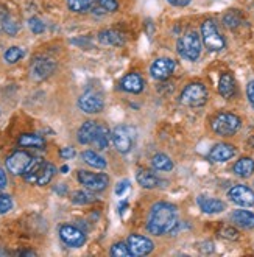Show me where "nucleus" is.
Segmentation results:
<instances>
[{
    "label": "nucleus",
    "mask_w": 254,
    "mask_h": 257,
    "mask_svg": "<svg viewBox=\"0 0 254 257\" xmlns=\"http://www.w3.org/2000/svg\"><path fill=\"white\" fill-rule=\"evenodd\" d=\"M55 170L56 169L53 164L35 159V162L32 164V167L28 169V172L24 175V178H25V181H28V183H35L38 186H46L52 181Z\"/></svg>",
    "instance_id": "2"
},
{
    "label": "nucleus",
    "mask_w": 254,
    "mask_h": 257,
    "mask_svg": "<svg viewBox=\"0 0 254 257\" xmlns=\"http://www.w3.org/2000/svg\"><path fill=\"white\" fill-rule=\"evenodd\" d=\"M136 178H138V183L145 189H155L161 183V179L150 170H139Z\"/></svg>",
    "instance_id": "23"
},
{
    "label": "nucleus",
    "mask_w": 254,
    "mask_h": 257,
    "mask_svg": "<svg viewBox=\"0 0 254 257\" xmlns=\"http://www.w3.org/2000/svg\"><path fill=\"white\" fill-rule=\"evenodd\" d=\"M221 235L234 240V238H237V231H235V229H231V228H226V229H223V231H221Z\"/></svg>",
    "instance_id": "41"
},
{
    "label": "nucleus",
    "mask_w": 254,
    "mask_h": 257,
    "mask_svg": "<svg viewBox=\"0 0 254 257\" xmlns=\"http://www.w3.org/2000/svg\"><path fill=\"white\" fill-rule=\"evenodd\" d=\"M19 255H36V252H33V251H22V252H19Z\"/></svg>",
    "instance_id": "44"
},
{
    "label": "nucleus",
    "mask_w": 254,
    "mask_h": 257,
    "mask_svg": "<svg viewBox=\"0 0 254 257\" xmlns=\"http://www.w3.org/2000/svg\"><path fill=\"white\" fill-rule=\"evenodd\" d=\"M56 64L52 61L49 58H36L35 61L30 66V75H32V78L36 80V81H41V80H46L47 77L53 73Z\"/></svg>",
    "instance_id": "12"
},
{
    "label": "nucleus",
    "mask_w": 254,
    "mask_h": 257,
    "mask_svg": "<svg viewBox=\"0 0 254 257\" xmlns=\"http://www.w3.org/2000/svg\"><path fill=\"white\" fill-rule=\"evenodd\" d=\"M178 224V210L173 204L169 203H156L152 207L150 217H148L147 229L155 235H164L172 232Z\"/></svg>",
    "instance_id": "1"
},
{
    "label": "nucleus",
    "mask_w": 254,
    "mask_h": 257,
    "mask_svg": "<svg viewBox=\"0 0 254 257\" xmlns=\"http://www.w3.org/2000/svg\"><path fill=\"white\" fill-rule=\"evenodd\" d=\"M81 158L87 165H91V167H94V169H104L106 167V161H104L98 153H95V151H91V150L83 151Z\"/></svg>",
    "instance_id": "26"
},
{
    "label": "nucleus",
    "mask_w": 254,
    "mask_h": 257,
    "mask_svg": "<svg viewBox=\"0 0 254 257\" xmlns=\"http://www.w3.org/2000/svg\"><path fill=\"white\" fill-rule=\"evenodd\" d=\"M97 128H98V123L94 122V120H87V122H84V123L80 126V130H78V136H77L78 142L83 144V145L92 144L94 139H95Z\"/></svg>",
    "instance_id": "17"
},
{
    "label": "nucleus",
    "mask_w": 254,
    "mask_h": 257,
    "mask_svg": "<svg viewBox=\"0 0 254 257\" xmlns=\"http://www.w3.org/2000/svg\"><path fill=\"white\" fill-rule=\"evenodd\" d=\"M228 196L232 203H235L238 206L249 207L254 204V192L246 186H234L228 192Z\"/></svg>",
    "instance_id": "14"
},
{
    "label": "nucleus",
    "mask_w": 254,
    "mask_h": 257,
    "mask_svg": "<svg viewBox=\"0 0 254 257\" xmlns=\"http://www.w3.org/2000/svg\"><path fill=\"white\" fill-rule=\"evenodd\" d=\"M112 142L120 153H128L133 145V136H131L130 130L123 125L115 126L112 131Z\"/></svg>",
    "instance_id": "15"
},
{
    "label": "nucleus",
    "mask_w": 254,
    "mask_h": 257,
    "mask_svg": "<svg viewBox=\"0 0 254 257\" xmlns=\"http://www.w3.org/2000/svg\"><path fill=\"white\" fill-rule=\"evenodd\" d=\"M61 172H63V173H67V172H69V167H66V165H64V167L61 169Z\"/></svg>",
    "instance_id": "45"
},
{
    "label": "nucleus",
    "mask_w": 254,
    "mask_h": 257,
    "mask_svg": "<svg viewBox=\"0 0 254 257\" xmlns=\"http://www.w3.org/2000/svg\"><path fill=\"white\" fill-rule=\"evenodd\" d=\"M167 2L173 7H187L192 0H167Z\"/></svg>",
    "instance_id": "42"
},
{
    "label": "nucleus",
    "mask_w": 254,
    "mask_h": 257,
    "mask_svg": "<svg viewBox=\"0 0 254 257\" xmlns=\"http://www.w3.org/2000/svg\"><path fill=\"white\" fill-rule=\"evenodd\" d=\"M4 58H5V61H7L8 64H14V63H18L19 59L24 58V50H22L21 47H18V45H14V47H10V49L5 52Z\"/></svg>",
    "instance_id": "31"
},
{
    "label": "nucleus",
    "mask_w": 254,
    "mask_h": 257,
    "mask_svg": "<svg viewBox=\"0 0 254 257\" xmlns=\"http://www.w3.org/2000/svg\"><path fill=\"white\" fill-rule=\"evenodd\" d=\"M218 92L221 97L225 98H231L235 92V83H234V78L231 73H223L220 77V81H218Z\"/></svg>",
    "instance_id": "21"
},
{
    "label": "nucleus",
    "mask_w": 254,
    "mask_h": 257,
    "mask_svg": "<svg viewBox=\"0 0 254 257\" xmlns=\"http://www.w3.org/2000/svg\"><path fill=\"white\" fill-rule=\"evenodd\" d=\"M11 207H13V200H11V196L7 195V193L0 195V214H7Z\"/></svg>",
    "instance_id": "35"
},
{
    "label": "nucleus",
    "mask_w": 254,
    "mask_h": 257,
    "mask_svg": "<svg viewBox=\"0 0 254 257\" xmlns=\"http://www.w3.org/2000/svg\"><path fill=\"white\" fill-rule=\"evenodd\" d=\"M78 181L80 183L92 192H101L108 187L109 184V178L104 173H91V172H78Z\"/></svg>",
    "instance_id": "8"
},
{
    "label": "nucleus",
    "mask_w": 254,
    "mask_h": 257,
    "mask_svg": "<svg viewBox=\"0 0 254 257\" xmlns=\"http://www.w3.org/2000/svg\"><path fill=\"white\" fill-rule=\"evenodd\" d=\"M198 206L206 214H218V212H223V210H225V203L217 198H207V196H200Z\"/></svg>",
    "instance_id": "20"
},
{
    "label": "nucleus",
    "mask_w": 254,
    "mask_h": 257,
    "mask_svg": "<svg viewBox=\"0 0 254 257\" xmlns=\"http://www.w3.org/2000/svg\"><path fill=\"white\" fill-rule=\"evenodd\" d=\"M223 22H225V25L228 28H235L240 25V16L235 13V11H229L225 18H223Z\"/></svg>",
    "instance_id": "33"
},
{
    "label": "nucleus",
    "mask_w": 254,
    "mask_h": 257,
    "mask_svg": "<svg viewBox=\"0 0 254 257\" xmlns=\"http://www.w3.org/2000/svg\"><path fill=\"white\" fill-rule=\"evenodd\" d=\"M109 130L106 126H103V125H98L97 128V133H95V139L92 144H95V147L98 150H104V148H108L109 145Z\"/></svg>",
    "instance_id": "28"
},
{
    "label": "nucleus",
    "mask_w": 254,
    "mask_h": 257,
    "mask_svg": "<svg viewBox=\"0 0 254 257\" xmlns=\"http://www.w3.org/2000/svg\"><path fill=\"white\" fill-rule=\"evenodd\" d=\"M18 144L24 148H42L46 145V141L38 134H22L18 139Z\"/></svg>",
    "instance_id": "25"
},
{
    "label": "nucleus",
    "mask_w": 254,
    "mask_h": 257,
    "mask_svg": "<svg viewBox=\"0 0 254 257\" xmlns=\"http://www.w3.org/2000/svg\"><path fill=\"white\" fill-rule=\"evenodd\" d=\"M246 94H248V100L254 104V81H249L246 86Z\"/></svg>",
    "instance_id": "40"
},
{
    "label": "nucleus",
    "mask_w": 254,
    "mask_h": 257,
    "mask_svg": "<svg viewBox=\"0 0 254 257\" xmlns=\"http://www.w3.org/2000/svg\"><path fill=\"white\" fill-rule=\"evenodd\" d=\"M152 165H153L155 170H159V172H170L173 169L172 159L167 155H164V153L155 155L153 159H152Z\"/></svg>",
    "instance_id": "27"
},
{
    "label": "nucleus",
    "mask_w": 254,
    "mask_h": 257,
    "mask_svg": "<svg viewBox=\"0 0 254 257\" xmlns=\"http://www.w3.org/2000/svg\"><path fill=\"white\" fill-rule=\"evenodd\" d=\"M33 162L35 158L32 155H28L27 151H14L11 156H8L5 164L8 172H11L13 175H25Z\"/></svg>",
    "instance_id": "7"
},
{
    "label": "nucleus",
    "mask_w": 254,
    "mask_h": 257,
    "mask_svg": "<svg viewBox=\"0 0 254 257\" xmlns=\"http://www.w3.org/2000/svg\"><path fill=\"white\" fill-rule=\"evenodd\" d=\"M28 27H30V30H32L35 35H41L44 30H46V25H44V22L41 19H38V18L30 19L28 21Z\"/></svg>",
    "instance_id": "34"
},
{
    "label": "nucleus",
    "mask_w": 254,
    "mask_h": 257,
    "mask_svg": "<svg viewBox=\"0 0 254 257\" xmlns=\"http://www.w3.org/2000/svg\"><path fill=\"white\" fill-rule=\"evenodd\" d=\"M72 201L75 204H89V203H94L95 201V196L91 192H86V190H78L72 195Z\"/></svg>",
    "instance_id": "30"
},
{
    "label": "nucleus",
    "mask_w": 254,
    "mask_h": 257,
    "mask_svg": "<svg viewBox=\"0 0 254 257\" xmlns=\"http://www.w3.org/2000/svg\"><path fill=\"white\" fill-rule=\"evenodd\" d=\"M120 87L126 92L131 94H139L144 89V80L139 73H128L126 77L120 81Z\"/></svg>",
    "instance_id": "18"
},
{
    "label": "nucleus",
    "mask_w": 254,
    "mask_h": 257,
    "mask_svg": "<svg viewBox=\"0 0 254 257\" xmlns=\"http://www.w3.org/2000/svg\"><path fill=\"white\" fill-rule=\"evenodd\" d=\"M59 156H61L63 159H72L73 156H75V150H73L72 147H64L61 151H59Z\"/></svg>",
    "instance_id": "38"
},
{
    "label": "nucleus",
    "mask_w": 254,
    "mask_h": 257,
    "mask_svg": "<svg viewBox=\"0 0 254 257\" xmlns=\"http://www.w3.org/2000/svg\"><path fill=\"white\" fill-rule=\"evenodd\" d=\"M97 0H67V7L73 13H84L91 8Z\"/></svg>",
    "instance_id": "29"
},
{
    "label": "nucleus",
    "mask_w": 254,
    "mask_h": 257,
    "mask_svg": "<svg viewBox=\"0 0 254 257\" xmlns=\"http://www.w3.org/2000/svg\"><path fill=\"white\" fill-rule=\"evenodd\" d=\"M201 36L204 45L212 52H218L225 47V39H223L217 30V25L212 21H204L201 25Z\"/></svg>",
    "instance_id": "6"
},
{
    "label": "nucleus",
    "mask_w": 254,
    "mask_h": 257,
    "mask_svg": "<svg viewBox=\"0 0 254 257\" xmlns=\"http://www.w3.org/2000/svg\"><path fill=\"white\" fill-rule=\"evenodd\" d=\"M128 187H130V181H128V179H125V181H122V183H118V184H117V187H115V193H117V195H123V192H125Z\"/></svg>",
    "instance_id": "39"
},
{
    "label": "nucleus",
    "mask_w": 254,
    "mask_h": 257,
    "mask_svg": "<svg viewBox=\"0 0 254 257\" xmlns=\"http://www.w3.org/2000/svg\"><path fill=\"white\" fill-rule=\"evenodd\" d=\"M7 186V175L4 170H0V189H5Z\"/></svg>",
    "instance_id": "43"
},
{
    "label": "nucleus",
    "mask_w": 254,
    "mask_h": 257,
    "mask_svg": "<svg viewBox=\"0 0 254 257\" xmlns=\"http://www.w3.org/2000/svg\"><path fill=\"white\" fill-rule=\"evenodd\" d=\"M176 67V63L172 58H158L153 61L150 67V75L155 80H167L170 75L173 73Z\"/></svg>",
    "instance_id": "13"
},
{
    "label": "nucleus",
    "mask_w": 254,
    "mask_h": 257,
    "mask_svg": "<svg viewBox=\"0 0 254 257\" xmlns=\"http://www.w3.org/2000/svg\"><path fill=\"white\" fill-rule=\"evenodd\" d=\"M126 245L131 251V255H147L155 248L153 241L150 238L139 235V234H131L126 240Z\"/></svg>",
    "instance_id": "11"
},
{
    "label": "nucleus",
    "mask_w": 254,
    "mask_h": 257,
    "mask_svg": "<svg viewBox=\"0 0 254 257\" xmlns=\"http://www.w3.org/2000/svg\"><path fill=\"white\" fill-rule=\"evenodd\" d=\"M111 255H114V257H126V255H131V251H130L128 245H125V243H122V241H120V243L112 245Z\"/></svg>",
    "instance_id": "32"
},
{
    "label": "nucleus",
    "mask_w": 254,
    "mask_h": 257,
    "mask_svg": "<svg viewBox=\"0 0 254 257\" xmlns=\"http://www.w3.org/2000/svg\"><path fill=\"white\" fill-rule=\"evenodd\" d=\"M98 4L104 11H109V13H114L118 8L117 0H98Z\"/></svg>",
    "instance_id": "36"
},
{
    "label": "nucleus",
    "mask_w": 254,
    "mask_h": 257,
    "mask_svg": "<svg viewBox=\"0 0 254 257\" xmlns=\"http://www.w3.org/2000/svg\"><path fill=\"white\" fill-rule=\"evenodd\" d=\"M98 41L104 45H114V47H118V45L125 44V36L123 33L117 32V30H103L98 35Z\"/></svg>",
    "instance_id": "19"
},
{
    "label": "nucleus",
    "mask_w": 254,
    "mask_h": 257,
    "mask_svg": "<svg viewBox=\"0 0 254 257\" xmlns=\"http://www.w3.org/2000/svg\"><path fill=\"white\" fill-rule=\"evenodd\" d=\"M207 89L204 84L201 83H190L184 87V90L181 92V101L184 106H189V108H200L203 104L207 101Z\"/></svg>",
    "instance_id": "3"
},
{
    "label": "nucleus",
    "mask_w": 254,
    "mask_h": 257,
    "mask_svg": "<svg viewBox=\"0 0 254 257\" xmlns=\"http://www.w3.org/2000/svg\"><path fill=\"white\" fill-rule=\"evenodd\" d=\"M78 106L86 114H97L104 108V100L100 92H95V90H86L78 100Z\"/></svg>",
    "instance_id": "9"
},
{
    "label": "nucleus",
    "mask_w": 254,
    "mask_h": 257,
    "mask_svg": "<svg viewBox=\"0 0 254 257\" xmlns=\"http://www.w3.org/2000/svg\"><path fill=\"white\" fill-rule=\"evenodd\" d=\"M18 25H16V22H13L11 19H4V30L8 33V35H11V36H14L16 35V32H18Z\"/></svg>",
    "instance_id": "37"
},
{
    "label": "nucleus",
    "mask_w": 254,
    "mask_h": 257,
    "mask_svg": "<svg viewBox=\"0 0 254 257\" xmlns=\"http://www.w3.org/2000/svg\"><path fill=\"white\" fill-rule=\"evenodd\" d=\"M254 172V161L249 158H242L234 164V173L240 178H248Z\"/></svg>",
    "instance_id": "24"
},
{
    "label": "nucleus",
    "mask_w": 254,
    "mask_h": 257,
    "mask_svg": "<svg viewBox=\"0 0 254 257\" xmlns=\"http://www.w3.org/2000/svg\"><path fill=\"white\" fill-rule=\"evenodd\" d=\"M235 155V148L229 144H217L211 153H209V159L212 162H226Z\"/></svg>",
    "instance_id": "16"
},
{
    "label": "nucleus",
    "mask_w": 254,
    "mask_h": 257,
    "mask_svg": "<svg viewBox=\"0 0 254 257\" xmlns=\"http://www.w3.org/2000/svg\"><path fill=\"white\" fill-rule=\"evenodd\" d=\"M240 128V118L231 112H221L212 120V130L218 136H232Z\"/></svg>",
    "instance_id": "5"
},
{
    "label": "nucleus",
    "mask_w": 254,
    "mask_h": 257,
    "mask_svg": "<svg viewBox=\"0 0 254 257\" xmlns=\"http://www.w3.org/2000/svg\"><path fill=\"white\" fill-rule=\"evenodd\" d=\"M59 237H61V240L70 248H80L86 241L84 232L72 224H63L61 228H59Z\"/></svg>",
    "instance_id": "10"
},
{
    "label": "nucleus",
    "mask_w": 254,
    "mask_h": 257,
    "mask_svg": "<svg viewBox=\"0 0 254 257\" xmlns=\"http://www.w3.org/2000/svg\"><path fill=\"white\" fill-rule=\"evenodd\" d=\"M178 53L189 61H195L201 53V42L197 32H189L178 41Z\"/></svg>",
    "instance_id": "4"
},
{
    "label": "nucleus",
    "mask_w": 254,
    "mask_h": 257,
    "mask_svg": "<svg viewBox=\"0 0 254 257\" xmlns=\"http://www.w3.org/2000/svg\"><path fill=\"white\" fill-rule=\"evenodd\" d=\"M231 220L245 229H252L254 228V214L248 212V210H235L231 215Z\"/></svg>",
    "instance_id": "22"
}]
</instances>
